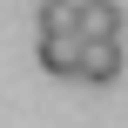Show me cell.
<instances>
[{"label":"cell","mask_w":128,"mask_h":128,"mask_svg":"<svg viewBox=\"0 0 128 128\" xmlns=\"http://www.w3.org/2000/svg\"><path fill=\"white\" fill-rule=\"evenodd\" d=\"M115 74H122V40H88V34H81V68H74V81L115 88Z\"/></svg>","instance_id":"6da1fadb"},{"label":"cell","mask_w":128,"mask_h":128,"mask_svg":"<svg viewBox=\"0 0 128 128\" xmlns=\"http://www.w3.org/2000/svg\"><path fill=\"white\" fill-rule=\"evenodd\" d=\"M74 20H81L88 40H122V27H128L122 0H74Z\"/></svg>","instance_id":"7a4b0ae2"}]
</instances>
